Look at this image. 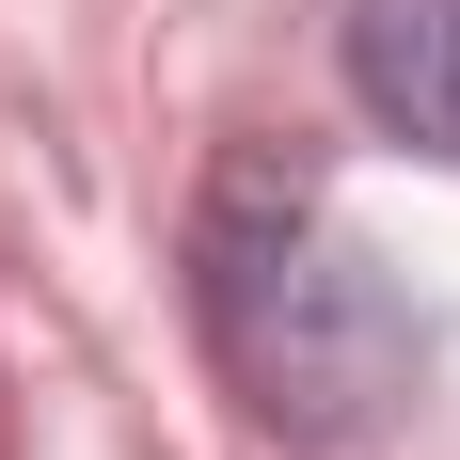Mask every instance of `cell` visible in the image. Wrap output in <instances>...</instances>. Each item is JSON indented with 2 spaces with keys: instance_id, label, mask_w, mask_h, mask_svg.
Listing matches in <instances>:
<instances>
[{
  "instance_id": "1",
  "label": "cell",
  "mask_w": 460,
  "mask_h": 460,
  "mask_svg": "<svg viewBox=\"0 0 460 460\" xmlns=\"http://www.w3.org/2000/svg\"><path fill=\"white\" fill-rule=\"evenodd\" d=\"M207 333H223V366L254 381V413L318 429V445L381 429L429 381V318L397 302V270H381L366 238L318 223L302 175H238L223 207H207Z\"/></svg>"
},
{
  "instance_id": "2",
  "label": "cell",
  "mask_w": 460,
  "mask_h": 460,
  "mask_svg": "<svg viewBox=\"0 0 460 460\" xmlns=\"http://www.w3.org/2000/svg\"><path fill=\"white\" fill-rule=\"evenodd\" d=\"M349 95L413 159H460V0H349Z\"/></svg>"
}]
</instances>
